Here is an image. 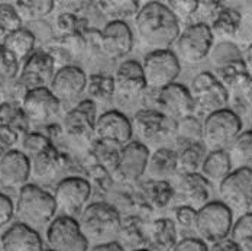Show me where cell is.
<instances>
[{
  "instance_id": "1",
  "label": "cell",
  "mask_w": 252,
  "mask_h": 251,
  "mask_svg": "<svg viewBox=\"0 0 252 251\" xmlns=\"http://www.w3.org/2000/svg\"><path fill=\"white\" fill-rule=\"evenodd\" d=\"M133 21L141 42L151 51L170 50L181 34L180 22L161 1H148L141 6Z\"/></svg>"
},
{
  "instance_id": "2",
  "label": "cell",
  "mask_w": 252,
  "mask_h": 251,
  "mask_svg": "<svg viewBox=\"0 0 252 251\" xmlns=\"http://www.w3.org/2000/svg\"><path fill=\"white\" fill-rule=\"evenodd\" d=\"M78 225L90 246H99L116 241L122 231V218L113 205L94 202L83 209Z\"/></svg>"
},
{
  "instance_id": "3",
  "label": "cell",
  "mask_w": 252,
  "mask_h": 251,
  "mask_svg": "<svg viewBox=\"0 0 252 251\" xmlns=\"http://www.w3.org/2000/svg\"><path fill=\"white\" fill-rule=\"evenodd\" d=\"M57 211L54 195L41 186L28 183L19 189L18 199L15 202V215L19 218V222L32 228L50 225Z\"/></svg>"
},
{
  "instance_id": "4",
  "label": "cell",
  "mask_w": 252,
  "mask_h": 251,
  "mask_svg": "<svg viewBox=\"0 0 252 251\" xmlns=\"http://www.w3.org/2000/svg\"><path fill=\"white\" fill-rule=\"evenodd\" d=\"M233 222V212L225 203L210 201L197 211L194 231L207 246H213L229 238Z\"/></svg>"
},
{
  "instance_id": "5",
  "label": "cell",
  "mask_w": 252,
  "mask_h": 251,
  "mask_svg": "<svg viewBox=\"0 0 252 251\" xmlns=\"http://www.w3.org/2000/svg\"><path fill=\"white\" fill-rule=\"evenodd\" d=\"M242 132L239 115L230 109L210 113L203 121V144L207 151L226 150Z\"/></svg>"
},
{
  "instance_id": "6",
  "label": "cell",
  "mask_w": 252,
  "mask_h": 251,
  "mask_svg": "<svg viewBox=\"0 0 252 251\" xmlns=\"http://www.w3.org/2000/svg\"><path fill=\"white\" fill-rule=\"evenodd\" d=\"M215 36L210 25L197 22L186 26L176 41V55L187 64H199L206 60L213 50Z\"/></svg>"
},
{
  "instance_id": "7",
  "label": "cell",
  "mask_w": 252,
  "mask_h": 251,
  "mask_svg": "<svg viewBox=\"0 0 252 251\" xmlns=\"http://www.w3.org/2000/svg\"><path fill=\"white\" fill-rule=\"evenodd\" d=\"M220 202L235 214L252 212V169L239 166L219 184Z\"/></svg>"
},
{
  "instance_id": "8",
  "label": "cell",
  "mask_w": 252,
  "mask_h": 251,
  "mask_svg": "<svg viewBox=\"0 0 252 251\" xmlns=\"http://www.w3.org/2000/svg\"><path fill=\"white\" fill-rule=\"evenodd\" d=\"M194 101L196 110L206 116L218 110L226 109L229 102V90L219 81L216 74L210 72H202L191 80L189 87Z\"/></svg>"
},
{
  "instance_id": "9",
  "label": "cell",
  "mask_w": 252,
  "mask_h": 251,
  "mask_svg": "<svg viewBox=\"0 0 252 251\" xmlns=\"http://www.w3.org/2000/svg\"><path fill=\"white\" fill-rule=\"evenodd\" d=\"M142 70L147 81V89L159 92L176 83L181 73V64L174 51H151L144 58Z\"/></svg>"
},
{
  "instance_id": "10",
  "label": "cell",
  "mask_w": 252,
  "mask_h": 251,
  "mask_svg": "<svg viewBox=\"0 0 252 251\" xmlns=\"http://www.w3.org/2000/svg\"><path fill=\"white\" fill-rule=\"evenodd\" d=\"M45 241L50 251H89L90 244L73 216H55L47 228Z\"/></svg>"
},
{
  "instance_id": "11",
  "label": "cell",
  "mask_w": 252,
  "mask_h": 251,
  "mask_svg": "<svg viewBox=\"0 0 252 251\" xmlns=\"http://www.w3.org/2000/svg\"><path fill=\"white\" fill-rule=\"evenodd\" d=\"M57 209L67 216L81 214L92 196V184L89 180L78 176H70L58 181L52 193Z\"/></svg>"
},
{
  "instance_id": "12",
  "label": "cell",
  "mask_w": 252,
  "mask_h": 251,
  "mask_svg": "<svg viewBox=\"0 0 252 251\" xmlns=\"http://www.w3.org/2000/svg\"><path fill=\"white\" fill-rule=\"evenodd\" d=\"M157 109L176 122L183 118L194 115L196 112L194 101L191 98L189 87L177 81L158 92Z\"/></svg>"
},
{
  "instance_id": "13",
  "label": "cell",
  "mask_w": 252,
  "mask_h": 251,
  "mask_svg": "<svg viewBox=\"0 0 252 251\" xmlns=\"http://www.w3.org/2000/svg\"><path fill=\"white\" fill-rule=\"evenodd\" d=\"M61 102L58 101L50 87H38L26 90L22 99V110L28 122L41 125L50 122L60 112Z\"/></svg>"
},
{
  "instance_id": "14",
  "label": "cell",
  "mask_w": 252,
  "mask_h": 251,
  "mask_svg": "<svg viewBox=\"0 0 252 251\" xmlns=\"http://www.w3.org/2000/svg\"><path fill=\"white\" fill-rule=\"evenodd\" d=\"M133 125L132 121L122 112L113 109L107 110L97 118L94 137L99 141H106L124 148L132 141Z\"/></svg>"
},
{
  "instance_id": "15",
  "label": "cell",
  "mask_w": 252,
  "mask_h": 251,
  "mask_svg": "<svg viewBox=\"0 0 252 251\" xmlns=\"http://www.w3.org/2000/svg\"><path fill=\"white\" fill-rule=\"evenodd\" d=\"M176 121L167 118L158 109H141L133 115V131L145 141H155L174 137Z\"/></svg>"
},
{
  "instance_id": "16",
  "label": "cell",
  "mask_w": 252,
  "mask_h": 251,
  "mask_svg": "<svg viewBox=\"0 0 252 251\" xmlns=\"http://www.w3.org/2000/svg\"><path fill=\"white\" fill-rule=\"evenodd\" d=\"M87 77L77 66H64L55 72L50 83V90L60 102L78 99L87 87Z\"/></svg>"
},
{
  "instance_id": "17",
  "label": "cell",
  "mask_w": 252,
  "mask_h": 251,
  "mask_svg": "<svg viewBox=\"0 0 252 251\" xmlns=\"http://www.w3.org/2000/svg\"><path fill=\"white\" fill-rule=\"evenodd\" d=\"M31 177V160L24 151L7 150L0 155V186L22 189Z\"/></svg>"
},
{
  "instance_id": "18",
  "label": "cell",
  "mask_w": 252,
  "mask_h": 251,
  "mask_svg": "<svg viewBox=\"0 0 252 251\" xmlns=\"http://www.w3.org/2000/svg\"><path fill=\"white\" fill-rule=\"evenodd\" d=\"M55 74V58L50 52L38 51L33 52L25 61L22 72L19 75V81L25 86L26 90L47 87Z\"/></svg>"
},
{
  "instance_id": "19",
  "label": "cell",
  "mask_w": 252,
  "mask_h": 251,
  "mask_svg": "<svg viewBox=\"0 0 252 251\" xmlns=\"http://www.w3.org/2000/svg\"><path fill=\"white\" fill-rule=\"evenodd\" d=\"M150 157V150L142 141H130L121 150L119 161L115 172L126 181L139 180L147 173Z\"/></svg>"
},
{
  "instance_id": "20",
  "label": "cell",
  "mask_w": 252,
  "mask_h": 251,
  "mask_svg": "<svg viewBox=\"0 0 252 251\" xmlns=\"http://www.w3.org/2000/svg\"><path fill=\"white\" fill-rule=\"evenodd\" d=\"M101 52L109 58L126 57L133 48V34L126 22H107L99 32Z\"/></svg>"
},
{
  "instance_id": "21",
  "label": "cell",
  "mask_w": 252,
  "mask_h": 251,
  "mask_svg": "<svg viewBox=\"0 0 252 251\" xmlns=\"http://www.w3.org/2000/svg\"><path fill=\"white\" fill-rule=\"evenodd\" d=\"M96 122V103L84 99L64 116V129L71 138L89 140L94 137Z\"/></svg>"
},
{
  "instance_id": "22",
  "label": "cell",
  "mask_w": 252,
  "mask_h": 251,
  "mask_svg": "<svg viewBox=\"0 0 252 251\" xmlns=\"http://www.w3.org/2000/svg\"><path fill=\"white\" fill-rule=\"evenodd\" d=\"M113 81L116 93L127 99L139 96L147 89L142 64L136 60L122 61L113 74Z\"/></svg>"
},
{
  "instance_id": "23",
  "label": "cell",
  "mask_w": 252,
  "mask_h": 251,
  "mask_svg": "<svg viewBox=\"0 0 252 251\" xmlns=\"http://www.w3.org/2000/svg\"><path fill=\"white\" fill-rule=\"evenodd\" d=\"M0 251H44V241L35 228L16 222L1 234Z\"/></svg>"
},
{
  "instance_id": "24",
  "label": "cell",
  "mask_w": 252,
  "mask_h": 251,
  "mask_svg": "<svg viewBox=\"0 0 252 251\" xmlns=\"http://www.w3.org/2000/svg\"><path fill=\"white\" fill-rule=\"evenodd\" d=\"M28 131V119L22 108L3 103L0 106V148L15 144L21 135L25 137Z\"/></svg>"
},
{
  "instance_id": "25",
  "label": "cell",
  "mask_w": 252,
  "mask_h": 251,
  "mask_svg": "<svg viewBox=\"0 0 252 251\" xmlns=\"http://www.w3.org/2000/svg\"><path fill=\"white\" fill-rule=\"evenodd\" d=\"M177 189L186 201L184 205H189L199 211L209 202L212 184L200 173H187L181 175Z\"/></svg>"
},
{
  "instance_id": "26",
  "label": "cell",
  "mask_w": 252,
  "mask_h": 251,
  "mask_svg": "<svg viewBox=\"0 0 252 251\" xmlns=\"http://www.w3.org/2000/svg\"><path fill=\"white\" fill-rule=\"evenodd\" d=\"M178 172V154L176 150L162 147L151 154L147 175L154 181H168Z\"/></svg>"
},
{
  "instance_id": "27",
  "label": "cell",
  "mask_w": 252,
  "mask_h": 251,
  "mask_svg": "<svg viewBox=\"0 0 252 251\" xmlns=\"http://www.w3.org/2000/svg\"><path fill=\"white\" fill-rule=\"evenodd\" d=\"M29 160L31 176L38 181H51L63 167L61 155L54 145L29 157Z\"/></svg>"
},
{
  "instance_id": "28",
  "label": "cell",
  "mask_w": 252,
  "mask_h": 251,
  "mask_svg": "<svg viewBox=\"0 0 252 251\" xmlns=\"http://www.w3.org/2000/svg\"><path fill=\"white\" fill-rule=\"evenodd\" d=\"M232 158L226 150L209 151L203 161L200 175L210 184H220L232 173Z\"/></svg>"
},
{
  "instance_id": "29",
  "label": "cell",
  "mask_w": 252,
  "mask_h": 251,
  "mask_svg": "<svg viewBox=\"0 0 252 251\" xmlns=\"http://www.w3.org/2000/svg\"><path fill=\"white\" fill-rule=\"evenodd\" d=\"M35 42L36 38L35 35L25 28H21L12 34H7L3 38V44L1 47L7 51L12 58L19 64L21 61L28 60L32 54H33V48H35Z\"/></svg>"
},
{
  "instance_id": "30",
  "label": "cell",
  "mask_w": 252,
  "mask_h": 251,
  "mask_svg": "<svg viewBox=\"0 0 252 251\" xmlns=\"http://www.w3.org/2000/svg\"><path fill=\"white\" fill-rule=\"evenodd\" d=\"M241 21H242V16L236 9L223 6V9L216 15V18L210 24L213 36L220 38L222 42H230V39L239 31Z\"/></svg>"
},
{
  "instance_id": "31",
  "label": "cell",
  "mask_w": 252,
  "mask_h": 251,
  "mask_svg": "<svg viewBox=\"0 0 252 251\" xmlns=\"http://www.w3.org/2000/svg\"><path fill=\"white\" fill-rule=\"evenodd\" d=\"M216 77L219 78V81L226 87L227 90H236L241 89L244 90V87L248 84V81L251 80L252 75L250 74L244 58L242 60H235L225 64L223 67L218 69V74Z\"/></svg>"
},
{
  "instance_id": "32",
  "label": "cell",
  "mask_w": 252,
  "mask_h": 251,
  "mask_svg": "<svg viewBox=\"0 0 252 251\" xmlns=\"http://www.w3.org/2000/svg\"><path fill=\"white\" fill-rule=\"evenodd\" d=\"M207 148L203 143H193L181 147L178 154V170L183 175L187 173H200L203 161L207 155Z\"/></svg>"
},
{
  "instance_id": "33",
  "label": "cell",
  "mask_w": 252,
  "mask_h": 251,
  "mask_svg": "<svg viewBox=\"0 0 252 251\" xmlns=\"http://www.w3.org/2000/svg\"><path fill=\"white\" fill-rule=\"evenodd\" d=\"M152 246L159 251H173L177 244L176 224L171 219H157L150 228Z\"/></svg>"
},
{
  "instance_id": "34",
  "label": "cell",
  "mask_w": 252,
  "mask_h": 251,
  "mask_svg": "<svg viewBox=\"0 0 252 251\" xmlns=\"http://www.w3.org/2000/svg\"><path fill=\"white\" fill-rule=\"evenodd\" d=\"M99 9L110 22H125L126 19H135L139 12V3L135 0H106L99 1Z\"/></svg>"
},
{
  "instance_id": "35",
  "label": "cell",
  "mask_w": 252,
  "mask_h": 251,
  "mask_svg": "<svg viewBox=\"0 0 252 251\" xmlns=\"http://www.w3.org/2000/svg\"><path fill=\"white\" fill-rule=\"evenodd\" d=\"M86 93L89 95L90 101L94 103H106L109 102L113 95L116 93L115 90V81L113 75L96 73L87 77V87Z\"/></svg>"
},
{
  "instance_id": "36",
  "label": "cell",
  "mask_w": 252,
  "mask_h": 251,
  "mask_svg": "<svg viewBox=\"0 0 252 251\" xmlns=\"http://www.w3.org/2000/svg\"><path fill=\"white\" fill-rule=\"evenodd\" d=\"M15 9L22 22H33L47 18L52 13L55 1L52 0H21L15 1Z\"/></svg>"
},
{
  "instance_id": "37",
  "label": "cell",
  "mask_w": 252,
  "mask_h": 251,
  "mask_svg": "<svg viewBox=\"0 0 252 251\" xmlns=\"http://www.w3.org/2000/svg\"><path fill=\"white\" fill-rule=\"evenodd\" d=\"M176 143L181 147L193 143H203V124L194 116H187L176 124Z\"/></svg>"
},
{
  "instance_id": "38",
  "label": "cell",
  "mask_w": 252,
  "mask_h": 251,
  "mask_svg": "<svg viewBox=\"0 0 252 251\" xmlns=\"http://www.w3.org/2000/svg\"><path fill=\"white\" fill-rule=\"evenodd\" d=\"M142 192L147 198V201L151 203L154 208L161 209L168 205L171 198L174 196V189L170 184V181H154L148 180L142 184Z\"/></svg>"
},
{
  "instance_id": "39",
  "label": "cell",
  "mask_w": 252,
  "mask_h": 251,
  "mask_svg": "<svg viewBox=\"0 0 252 251\" xmlns=\"http://www.w3.org/2000/svg\"><path fill=\"white\" fill-rule=\"evenodd\" d=\"M229 240L239 246L242 250L252 247V212L241 215L232 226Z\"/></svg>"
},
{
  "instance_id": "40",
  "label": "cell",
  "mask_w": 252,
  "mask_h": 251,
  "mask_svg": "<svg viewBox=\"0 0 252 251\" xmlns=\"http://www.w3.org/2000/svg\"><path fill=\"white\" fill-rule=\"evenodd\" d=\"M227 152L232 158V163L235 161L239 164H245L252 161V129L241 132L239 137L229 147Z\"/></svg>"
},
{
  "instance_id": "41",
  "label": "cell",
  "mask_w": 252,
  "mask_h": 251,
  "mask_svg": "<svg viewBox=\"0 0 252 251\" xmlns=\"http://www.w3.org/2000/svg\"><path fill=\"white\" fill-rule=\"evenodd\" d=\"M121 147L112 143L99 141L96 140V144L93 147V154L96 155L97 161L107 170H116L119 155H121Z\"/></svg>"
},
{
  "instance_id": "42",
  "label": "cell",
  "mask_w": 252,
  "mask_h": 251,
  "mask_svg": "<svg viewBox=\"0 0 252 251\" xmlns=\"http://www.w3.org/2000/svg\"><path fill=\"white\" fill-rule=\"evenodd\" d=\"M210 58L212 63L216 69L223 67L225 64L235 61V60H242L244 55L241 54L239 48L232 44V42H220L219 45H216L212 52H210Z\"/></svg>"
},
{
  "instance_id": "43",
  "label": "cell",
  "mask_w": 252,
  "mask_h": 251,
  "mask_svg": "<svg viewBox=\"0 0 252 251\" xmlns=\"http://www.w3.org/2000/svg\"><path fill=\"white\" fill-rule=\"evenodd\" d=\"M22 19L18 15L15 6L7 4V3H0V31L4 34V36L7 34H12L22 26Z\"/></svg>"
},
{
  "instance_id": "44",
  "label": "cell",
  "mask_w": 252,
  "mask_h": 251,
  "mask_svg": "<svg viewBox=\"0 0 252 251\" xmlns=\"http://www.w3.org/2000/svg\"><path fill=\"white\" fill-rule=\"evenodd\" d=\"M52 145L50 137L41 132H28L22 138V151L28 157H32Z\"/></svg>"
},
{
  "instance_id": "45",
  "label": "cell",
  "mask_w": 252,
  "mask_h": 251,
  "mask_svg": "<svg viewBox=\"0 0 252 251\" xmlns=\"http://www.w3.org/2000/svg\"><path fill=\"white\" fill-rule=\"evenodd\" d=\"M165 4L173 12V15L176 16L178 22H186L199 10L200 1L199 0H170Z\"/></svg>"
},
{
  "instance_id": "46",
  "label": "cell",
  "mask_w": 252,
  "mask_h": 251,
  "mask_svg": "<svg viewBox=\"0 0 252 251\" xmlns=\"http://www.w3.org/2000/svg\"><path fill=\"white\" fill-rule=\"evenodd\" d=\"M174 216H176V222L180 226L194 229L197 209H194V208H191L189 205H180L174 209Z\"/></svg>"
},
{
  "instance_id": "47",
  "label": "cell",
  "mask_w": 252,
  "mask_h": 251,
  "mask_svg": "<svg viewBox=\"0 0 252 251\" xmlns=\"http://www.w3.org/2000/svg\"><path fill=\"white\" fill-rule=\"evenodd\" d=\"M15 216V203L9 196L0 192V229L6 226Z\"/></svg>"
},
{
  "instance_id": "48",
  "label": "cell",
  "mask_w": 252,
  "mask_h": 251,
  "mask_svg": "<svg viewBox=\"0 0 252 251\" xmlns=\"http://www.w3.org/2000/svg\"><path fill=\"white\" fill-rule=\"evenodd\" d=\"M18 70V63L12 58V55L0 45V75L13 77Z\"/></svg>"
},
{
  "instance_id": "49",
  "label": "cell",
  "mask_w": 252,
  "mask_h": 251,
  "mask_svg": "<svg viewBox=\"0 0 252 251\" xmlns=\"http://www.w3.org/2000/svg\"><path fill=\"white\" fill-rule=\"evenodd\" d=\"M173 251H209V246L200 238H184L177 243Z\"/></svg>"
},
{
  "instance_id": "50",
  "label": "cell",
  "mask_w": 252,
  "mask_h": 251,
  "mask_svg": "<svg viewBox=\"0 0 252 251\" xmlns=\"http://www.w3.org/2000/svg\"><path fill=\"white\" fill-rule=\"evenodd\" d=\"M78 19H77L76 15H71V13H63V15H60V18H58V21H57V25L58 28L63 31V32H65L68 36L70 35H74L77 32V25H78Z\"/></svg>"
},
{
  "instance_id": "51",
  "label": "cell",
  "mask_w": 252,
  "mask_h": 251,
  "mask_svg": "<svg viewBox=\"0 0 252 251\" xmlns=\"http://www.w3.org/2000/svg\"><path fill=\"white\" fill-rule=\"evenodd\" d=\"M209 251H244L239 246H236L233 241H230L229 238L227 240H223L218 244H213Z\"/></svg>"
},
{
  "instance_id": "52",
  "label": "cell",
  "mask_w": 252,
  "mask_h": 251,
  "mask_svg": "<svg viewBox=\"0 0 252 251\" xmlns=\"http://www.w3.org/2000/svg\"><path fill=\"white\" fill-rule=\"evenodd\" d=\"M89 251H125L124 246L118 241H112V243H106V244H99V246H93Z\"/></svg>"
},
{
  "instance_id": "53",
  "label": "cell",
  "mask_w": 252,
  "mask_h": 251,
  "mask_svg": "<svg viewBox=\"0 0 252 251\" xmlns=\"http://www.w3.org/2000/svg\"><path fill=\"white\" fill-rule=\"evenodd\" d=\"M244 61H245V66H247L250 74L252 75V44L244 52Z\"/></svg>"
},
{
  "instance_id": "54",
  "label": "cell",
  "mask_w": 252,
  "mask_h": 251,
  "mask_svg": "<svg viewBox=\"0 0 252 251\" xmlns=\"http://www.w3.org/2000/svg\"><path fill=\"white\" fill-rule=\"evenodd\" d=\"M242 93H244V98L247 99V102H248V103L252 106V77H251V80L248 81V84L244 87Z\"/></svg>"
},
{
  "instance_id": "55",
  "label": "cell",
  "mask_w": 252,
  "mask_h": 251,
  "mask_svg": "<svg viewBox=\"0 0 252 251\" xmlns=\"http://www.w3.org/2000/svg\"><path fill=\"white\" fill-rule=\"evenodd\" d=\"M132 251H152V250H148V249H135V250Z\"/></svg>"
},
{
  "instance_id": "56",
  "label": "cell",
  "mask_w": 252,
  "mask_h": 251,
  "mask_svg": "<svg viewBox=\"0 0 252 251\" xmlns=\"http://www.w3.org/2000/svg\"><path fill=\"white\" fill-rule=\"evenodd\" d=\"M1 154H3V152H1V148H0V155H1Z\"/></svg>"
},
{
  "instance_id": "57",
  "label": "cell",
  "mask_w": 252,
  "mask_h": 251,
  "mask_svg": "<svg viewBox=\"0 0 252 251\" xmlns=\"http://www.w3.org/2000/svg\"><path fill=\"white\" fill-rule=\"evenodd\" d=\"M0 106H1V103H0Z\"/></svg>"
}]
</instances>
